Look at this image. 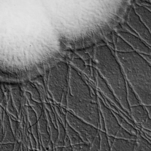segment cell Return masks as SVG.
<instances>
[{"instance_id": "21", "label": "cell", "mask_w": 151, "mask_h": 151, "mask_svg": "<svg viewBox=\"0 0 151 151\" xmlns=\"http://www.w3.org/2000/svg\"><path fill=\"white\" fill-rule=\"evenodd\" d=\"M72 63L75 65L76 68L81 70V71H84L86 67V64L83 59L81 57L76 58L72 60Z\"/></svg>"}, {"instance_id": "4", "label": "cell", "mask_w": 151, "mask_h": 151, "mask_svg": "<svg viewBox=\"0 0 151 151\" xmlns=\"http://www.w3.org/2000/svg\"><path fill=\"white\" fill-rule=\"evenodd\" d=\"M70 70V67L66 63L59 62L51 68L48 78V88L53 99L66 107Z\"/></svg>"}, {"instance_id": "40", "label": "cell", "mask_w": 151, "mask_h": 151, "mask_svg": "<svg viewBox=\"0 0 151 151\" xmlns=\"http://www.w3.org/2000/svg\"><path fill=\"white\" fill-rule=\"evenodd\" d=\"M0 145H1V144H0Z\"/></svg>"}, {"instance_id": "28", "label": "cell", "mask_w": 151, "mask_h": 151, "mask_svg": "<svg viewBox=\"0 0 151 151\" xmlns=\"http://www.w3.org/2000/svg\"><path fill=\"white\" fill-rule=\"evenodd\" d=\"M136 127H139V126H136ZM139 127L151 132V118L150 116L146 120V121L142 126Z\"/></svg>"}, {"instance_id": "1", "label": "cell", "mask_w": 151, "mask_h": 151, "mask_svg": "<svg viewBox=\"0 0 151 151\" xmlns=\"http://www.w3.org/2000/svg\"><path fill=\"white\" fill-rule=\"evenodd\" d=\"M66 107L68 111L99 129L100 111L98 100L73 66L70 67Z\"/></svg>"}, {"instance_id": "6", "label": "cell", "mask_w": 151, "mask_h": 151, "mask_svg": "<svg viewBox=\"0 0 151 151\" xmlns=\"http://www.w3.org/2000/svg\"><path fill=\"white\" fill-rule=\"evenodd\" d=\"M100 112L104 117L105 133L108 136L116 137L117 134L122 128L113 111L106 104L104 100L98 98Z\"/></svg>"}, {"instance_id": "12", "label": "cell", "mask_w": 151, "mask_h": 151, "mask_svg": "<svg viewBox=\"0 0 151 151\" xmlns=\"http://www.w3.org/2000/svg\"><path fill=\"white\" fill-rule=\"evenodd\" d=\"M37 126L40 140L42 141H49L50 140L51 137L49 131L47 120L45 115V111L43 112L41 116L38 119Z\"/></svg>"}, {"instance_id": "7", "label": "cell", "mask_w": 151, "mask_h": 151, "mask_svg": "<svg viewBox=\"0 0 151 151\" xmlns=\"http://www.w3.org/2000/svg\"><path fill=\"white\" fill-rule=\"evenodd\" d=\"M119 35L130 45L134 51L141 55H151V47L137 35L127 32H121Z\"/></svg>"}, {"instance_id": "33", "label": "cell", "mask_w": 151, "mask_h": 151, "mask_svg": "<svg viewBox=\"0 0 151 151\" xmlns=\"http://www.w3.org/2000/svg\"><path fill=\"white\" fill-rule=\"evenodd\" d=\"M107 139H108V142H109V144H110V146H111V147L112 145L113 144L114 142L115 137H114L111 136L107 135Z\"/></svg>"}, {"instance_id": "14", "label": "cell", "mask_w": 151, "mask_h": 151, "mask_svg": "<svg viewBox=\"0 0 151 151\" xmlns=\"http://www.w3.org/2000/svg\"><path fill=\"white\" fill-rule=\"evenodd\" d=\"M113 112L114 115L117 118L120 126L123 129H126L128 132H129L131 134L137 136V130L136 127H134V125L131 124L130 122H129L127 119H126L124 117H122L120 114L114 111H113Z\"/></svg>"}, {"instance_id": "34", "label": "cell", "mask_w": 151, "mask_h": 151, "mask_svg": "<svg viewBox=\"0 0 151 151\" xmlns=\"http://www.w3.org/2000/svg\"><path fill=\"white\" fill-rule=\"evenodd\" d=\"M142 55L146 58V60L150 63L151 65V55Z\"/></svg>"}, {"instance_id": "36", "label": "cell", "mask_w": 151, "mask_h": 151, "mask_svg": "<svg viewBox=\"0 0 151 151\" xmlns=\"http://www.w3.org/2000/svg\"><path fill=\"white\" fill-rule=\"evenodd\" d=\"M146 107L147 108L148 113H149V115H150V117L151 118V106H146Z\"/></svg>"}, {"instance_id": "10", "label": "cell", "mask_w": 151, "mask_h": 151, "mask_svg": "<svg viewBox=\"0 0 151 151\" xmlns=\"http://www.w3.org/2000/svg\"><path fill=\"white\" fill-rule=\"evenodd\" d=\"M130 114L136 126H142L150 117L146 106L141 104L130 107Z\"/></svg>"}, {"instance_id": "22", "label": "cell", "mask_w": 151, "mask_h": 151, "mask_svg": "<svg viewBox=\"0 0 151 151\" xmlns=\"http://www.w3.org/2000/svg\"><path fill=\"white\" fill-rule=\"evenodd\" d=\"M90 145L85 143L72 146L73 151H89Z\"/></svg>"}, {"instance_id": "13", "label": "cell", "mask_w": 151, "mask_h": 151, "mask_svg": "<svg viewBox=\"0 0 151 151\" xmlns=\"http://www.w3.org/2000/svg\"><path fill=\"white\" fill-rule=\"evenodd\" d=\"M56 119L58 136L57 140L54 145V147L55 148H64V140L66 135L65 127L58 116H56Z\"/></svg>"}, {"instance_id": "32", "label": "cell", "mask_w": 151, "mask_h": 151, "mask_svg": "<svg viewBox=\"0 0 151 151\" xmlns=\"http://www.w3.org/2000/svg\"><path fill=\"white\" fill-rule=\"evenodd\" d=\"M0 104L1 105L4 104V95L0 86Z\"/></svg>"}, {"instance_id": "11", "label": "cell", "mask_w": 151, "mask_h": 151, "mask_svg": "<svg viewBox=\"0 0 151 151\" xmlns=\"http://www.w3.org/2000/svg\"><path fill=\"white\" fill-rule=\"evenodd\" d=\"M136 140L115 138L111 146V151H134Z\"/></svg>"}, {"instance_id": "8", "label": "cell", "mask_w": 151, "mask_h": 151, "mask_svg": "<svg viewBox=\"0 0 151 151\" xmlns=\"http://www.w3.org/2000/svg\"><path fill=\"white\" fill-rule=\"evenodd\" d=\"M96 80L98 88L100 90L101 93H103L106 98L110 100L115 106H117L122 112L132 119L130 114L123 109L106 81L98 71H97Z\"/></svg>"}, {"instance_id": "15", "label": "cell", "mask_w": 151, "mask_h": 151, "mask_svg": "<svg viewBox=\"0 0 151 151\" xmlns=\"http://www.w3.org/2000/svg\"><path fill=\"white\" fill-rule=\"evenodd\" d=\"M65 130L66 135L70 141L71 146L84 143L78 133L67 123L65 126Z\"/></svg>"}, {"instance_id": "27", "label": "cell", "mask_w": 151, "mask_h": 151, "mask_svg": "<svg viewBox=\"0 0 151 151\" xmlns=\"http://www.w3.org/2000/svg\"><path fill=\"white\" fill-rule=\"evenodd\" d=\"M29 144L32 150H37V143L35 138L31 133L29 134Z\"/></svg>"}, {"instance_id": "29", "label": "cell", "mask_w": 151, "mask_h": 151, "mask_svg": "<svg viewBox=\"0 0 151 151\" xmlns=\"http://www.w3.org/2000/svg\"><path fill=\"white\" fill-rule=\"evenodd\" d=\"M0 106V144H1L4 138L3 130L2 126V108Z\"/></svg>"}, {"instance_id": "20", "label": "cell", "mask_w": 151, "mask_h": 151, "mask_svg": "<svg viewBox=\"0 0 151 151\" xmlns=\"http://www.w3.org/2000/svg\"><path fill=\"white\" fill-rule=\"evenodd\" d=\"M27 116L30 126H33L38 123V119L37 114L32 108L31 106L27 107Z\"/></svg>"}, {"instance_id": "23", "label": "cell", "mask_w": 151, "mask_h": 151, "mask_svg": "<svg viewBox=\"0 0 151 151\" xmlns=\"http://www.w3.org/2000/svg\"><path fill=\"white\" fill-rule=\"evenodd\" d=\"M99 142L100 138L99 134L94 141L91 144L89 151H99Z\"/></svg>"}, {"instance_id": "16", "label": "cell", "mask_w": 151, "mask_h": 151, "mask_svg": "<svg viewBox=\"0 0 151 151\" xmlns=\"http://www.w3.org/2000/svg\"><path fill=\"white\" fill-rule=\"evenodd\" d=\"M115 51L119 52H129L134 51L130 45L120 36H117L114 41Z\"/></svg>"}, {"instance_id": "37", "label": "cell", "mask_w": 151, "mask_h": 151, "mask_svg": "<svg viewBox=\"0 0 151 151\" xmlns=\"http://www.w3.org/2000/svg\"><path fill=\"white\" fill-rule=\"evenodd\" d=\"M63 148H55L54 147V151H63Z\"/></svg>"}, {"instance_id": "38", "label": "cell", "mask_w": 151, "mask_h": 151, "mask_svg": "<svg viewBox=\"0 0 151 151\" xmlns=\"http://www.w3.org/2000/svg\"><path fill=\"white\" fill-rule=\"evenodd\" d=\"M28 151H33V150H29Z\"/></svg>"}, {"instance_id": "19", "label": "cell", "mask_w": 151, "mask_h": 151, "mask_svg": "<svg viewBox=\"0 0 151 151\" xmlns=\"http://www.w3.org/2000/svg\"><path fill=\"white\" fill-rule=\"evenodd\" d=\"M99 134L100 138L99 151H111V147L108 142L106 133L99 130Z\"/></svg>"}, {"instance_id": "30", "label": "cell", "mask_w": 151, "mask_h": 151, "mask_svg": "<svg viewBox=\"0 0 151 151\" xmlns=\"http://www.w3.org/2000/svg\"><path fill=\"white\" fill-rule=\"evenodd\" d=\"M79 55H80L81 58L83 59V61H86L87 62V65H89L90 63V58L89 56H88V54H86L85 52L83 51H80V53H79Z\"/></svg>"}, {"instance_id": "24", "label": "cell", "mask_w": 151, "mask_h": 151, "mask_svg": "<svg viewBox=\"0 0 151 151\" xmlns=\"http://www.w3.org/2000/svg\"><path fill=\"white\" fill-rule=\"evenodd\" d=\"M137 129L143 137L151 143V132L144 129L139 127H136Z\"/></svg>"}, {"instance_id": "9", "label": "cell", "mask_w": 151, "mask_h": 151, "mask_svg": "<svg viewBox=\"0 0 151 151\" xmlns=\"http://www.w3.org/2000/svg\"><path fill=\"white\" fill-rule=\"evenodd\" d=\"M2 126L3 130L4 138L1 144H14L16 138L11 127L9 116L2 108Z\"/></svg>"}, {"instance_id": "18", "label": "cell", "mask_w": 151, "mask_h": 151, "mask_svg": "<svg viewBox=\"0 0 151 151\" xmlns=\"http://www.w3.org/2000/svg\"><path fill=\"white\" fill-rule=\"evenodd\" d=\"M127 99L129 107L141 104V103L136 92L127 82Z\"/></svg>"}, {"instance_id": "26", "label": "cell", "mask_w": 151, "mask_h": 151, "mask_svg": "<svg viewBox=\"0 0 151 151\" xmlns=\"http://www.w3.org/2000/svg\"><path fill=\"white\" fill-rule=\"evenodd\" d=\"M14 144H1L0 151H13Z\"/></svg>"}, {"instance_id": "2", "label": "cell", "mask_w": 151, "mask_h": 151, "mask_svg": "<svg viewBox=\"0 0 151 151\" xmlns=\"http://www.w3.org/2000/svg\"><path fill=\"white\" fill-rule=\"evenodd\" d=\"M115 55L126 81L136 93L142 104L151 106V65L141 54L132 51Z\"/></svg>"}, {"instance_id": "17", "label": "cell", "mask_w": 151, "mask_h": 151, "mask_svg": "<svg viewBox=\"0 0 151 151\" xmlns=\"http://www.w3.org/2000/svg\"><path fill=\"white\" fill-rule=\"evenodd\" d=\"M44 111H45V115H46V118L47 120L49 131L50 134L51 142L53 143V145H54L58 138V129L57 127H56L55 125L52 122L47 109H45Z\"/></svg>"}, {"instance_id": "25", "label": "cell", "mask_w": 151, "mask_h": 151, "mask_svg": "<svg viewBox=\"0 0 151 151\" xmlns=\"http://www.w3.org/2000/svg\"><path fill=\"white\" fill-rule=\"evenodd\" d=\"M9 119L12 129L14 136L15 137H16L17 133L18 131V122L16 120V119H13L11 117H9Z\"/></svg>"}, {"instance_id": "3", "label": "cell", "mask_w": 151, "mask_h": 151, "mask_svg": "<svg viewBox=\"0 0 151 151\" xmlns=\"http://www.w3.org/2000/svg\"><path fill=\"white\" fill-rule=\"evenodd\" d=\"M97 71L106 81L123 109L130 114L127 99V82L115 54L106 45L98 46L94 55Z\"/></svg>"}, {"instance_id": "31", "label": "cell", "mask_w": 151, "mask_h": 151, "mask_svg": "<svg viewBox=\"0 0 151 151\" xmlns=\"http://www.w3.org/2000/svg\"><path fill=\"white\" fill-rule=\"evenodd\" d=\"M64 147H68L72 146L70 141L69 137H67V135H66L65 138L64 140Z\"/></svg>"}, {"instance_id": "5", "label": "cell", "mask_w": 151, "mask_h": 151, "mask_svg": "<svg viewBox=\"0 0 151 151\" xmlns=\"http://www.w3.org/2000/svg\"><path fill=\"white\" fill-rule=\"evenodd\" d=\"M66 120L67 124L78 133L85 143L90 145L99 134L98 129L68 110L66 112Z\"/></svg>"}, {"instance_id": "39", "label": "cell", "mask_w": 151, "mask_h": 151, "mask_svg": "<svg viewBox=\"0 0 151 151\" xmlns=\"http://www.w3.org/2000/svg\"><path fill=\"white\" fill-rule=\"evenodd\" d=\"M33 151H38L36 150H33Z\"/></svg>"}, {"instance_id": "35", "label": "cell", "mask_w": 151, "mask_h": 151, "mask_svg": "<svg viewBox=\"0 0 151 151\" xmlns=\"http://www.w3.org/2000/svg\"><path fill=\"white\" fill-rule=\"evenodd\" d=\"M63 151H73L72 146L68 147H64Z\"/></svg>"}]
</instances>
